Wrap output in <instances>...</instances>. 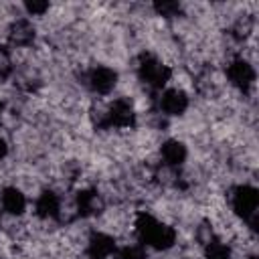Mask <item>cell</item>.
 I'll return each instance as SVG.
<instances>
[{
    "mask_svg": "<svg viewBox=\"0 0 259 259\" xmlns=\"http://www.w3.org/2000/svg\"><path fill=\"white\" fill-rule=\"evenodd\" d=\"M231 204L237 217H241L251 229H257V212H259V190L249 184H241L231 194Z\"/></svg>",
    "mask_w": 259,
    "mask_h": 259,
    "instance_id": "obj_2",
    "label": "cell"
},
{
    "mask_svg": "<svg viewBox=\"0 0 259 259\" xmlns=\"http://www.w3.org/2000/svg\"><path fill=\"white\" fill-rule=\"evenodd\" d=\"M6 36H8V42L12 47L26 49V47H32V42L36 40V28L28 18H16L10 22Z\"/></svg>",
    "mask_w": 259,
    "mask_h": 259,
    "instance_id": "obj_7",
    "label": "cell"
},
{
    "mask_svg": "<svg viewBox=\"0 0 259 259\" xmlns=\"http://www.w3.org/2000/svg\"><path fill=\"white\" fill-rule=\"evenodd\" d=\"M170 75H172L170 67L164 65L158 57H154L150 53H146V55L140 57V61H138V77L150 89L160 91L170 81Z\"/></svg>",
    "mask_w": 259,
    "mask_h": 259,
    "instance_id": "obj_3",
    "label": "cell"
},
{
    "mask_svg": "<svg viewBox=\"0 0 259 259\" xmlns=\"http://www.w3.org/2000/svg\"><path fill=\"white\" fill-rule=\"evenodd\" d=\"M136 123V109H134V103L125 97H119V99H113L105 113L101 115V119L97 121L99 127H132Z\"/></svg>",
    "mask_w": 259,
    "mask_h": 259,
    "instance_id": "obj_4",
    "label": "cell"
},
{
    "mask_svg": "<svg viewBox=\"0 0 259 259\" xmlns=\"http://www.w3.org/2000/svg\"><path fill=\"white\" fill-rule=\"evenodd\" d=\"M154 10H156V14L164 16V18H174L182 12V6L172 0H158V2H154Z\"/></svg>",
    "mask_w": 259,
    "mask_h": 259,
    "instance_id": "obj_16",
    "label": "cell"
},
{
    "mask_svg": "<svg viewBox=\"0 0 259 259\" xmlns=\"http://www.w3.org/2000/svg\"><path fill=\"white\" fill-rule=\"evenodd\" d=\"M75 208L79 217H93L103 210V198L95 188H83L75 194Z\"/></svg>",
    "mask_w": 259,
    "mask_h": 259,
    "instance_id": "obj_10",
    "label": "cell"
},
{
    "mask_svg": "<svg viewBox=\"0 0 259 259\" xmlns=\"http://www.w3.org/2000/svg\"><path fill=\"white\" fill-rule=\"evenodd\" d=\"M14 73V63L10 49L6 45H0V79H8Z\"/></svg>",
    "mask_w": 259,
    "mask_h": 259,
    "instance_id": "obj_17",
    "label": "cell"
},
{
    "mask_svg": "<svg viewBox=\"0 0 259 259\" xmlns=\"http://www.w3.org/2000/svg\"><path fill=\"white\" fill-rule=\"evenodd\" d=\"M2 115H4V101L0 99V123H2Z\"/></svg>",
    "mask_w": 259,
    "mask_h": 259,
    "instance_id": "obj_21",
    "label": "cell"
},
{
    "mask_svg": "<svg viewBox=\"0 0 259 259\" xmlns=\"http://www.w3.org/2000/svg\"><path fill=\"white\" fill-rule=\"evenodd\" d=\"M113 257L115 259H146L148 253L142 243H134V245H123V247L115 249Z\"/></svg>",
    "mask_w": 259,
    "mask_h": 259,
    "instance_id": "obj_15",
    "label": "cell"
},
{
    "mask_svg": "<svg viewBox=\"0 0 259 259\" xmlns=\"http://www.w3.org/2000/svg\"><path fill=\"white\" fill-rule=\"evenodd\" d=\"M85 83L87 87L97 93V95H107L113 91V87L117 85V73L111 69V67H105V65H97L93 67L87 77H85Z\"/></svg>",
    "mask_w": 259,
    "mask_h": 259,
    "instance_id": "obj_6",
    "label": "cell"
},
{
    "mask_svg": "<svg viewBox=\"0 0 259 259\" xmlns=\"http://www.w3.org/2000/svg\"><path fill=\"white\" fill-rule=\"evenodd\" d=\"M227 77L233 87H237L241 93H249L255 85V69L245 59H235L227 67Z\"/></svg>",
    "mask_w": 259,
    "mask_h": 259,
    "instance_id": "obj_5",
    "label": "cell"
},
{
    "mask_svg": "<svg viewBox=\"0 0 259 259\" xmlns=\"http://www.w3.org/2000/svg\"><path fill=\"white\" fill-rule=\"evenodd\" d=\"M0 204H2V210L6 214H12V217H20L24 210H26V196L14 188V186H6L2 192H0Z\"/></svg>",
    "mask_w": 259,
    "mask_h": 259,
    "instance_id": "obj_12",
    "label": "cell"
},
{
    "mask_svg": "<svg viewBox=\"0 0 259 259\" xmlns=\"http://www.w3.org/2000/svg\"><path fill=\"white\" fill-rule=\"evenodd\" d=\"M36 217L40 219H59L61 217V198L53 190H42L34 202Z\"/></svg>",
    "mask_w": 259,
    "mask_h": 259,
    "instance_id": "obj_11",
    "label": "cell"
},
{
    "mask_svg": "<svg viewBox=\"0 0 259 259\" xmlns=\"http://www.w3.org/2000/svg\"><path fill=\"white\" fill-rule=\"evenodd\" d=\"M186 154H188L186 146L182 142H178V140H166L162 144V148H160V156H162L164 164L170 166V168L182 166L184 160H186Z\"/></svg>",
    "mask_w": 259,
    "mask_h": 259,
    "instance_id": "obj_13",
    "label": "cell"
},
{
    "mask_svg": "<svg viewBox=\"0 0 259 259\" xmlns=\"http://www.w3.org/2000/svg\"><path fill=\"white\" fill-rule=\"evenodd\" d=\"M136 235L144 247H152L156 251H166L176 243V231L148 212H140L136 217Z\"/></svg>",
    "mask_w": 259,
    "mask_h": 259,
    "instance_id": "obj_1",
    "label": "cell"
},
{
    "mask_svg": "<svg viewBox=\"0 0 259 259\" xmlns=\"http://www.w3.org/2000/svg\"><path fill=\"white\" fill-rule=\"evenodd\" d=\"M204 259H231V247L217 237L204 243Z\"/></svg>",
    "mask_w": 259,
    "mask_h": 259,
    "instance_id": "obj_14",
    "label": "cell"
},
{
    "mask_svg": "<svg viewBox=\"0 0 259 259\" xmlns=\"http://www.w3.org/2000/svg\"><path fill=\"white\" fill-rule=\"evenodd\" d=\"M158 109L164 115H182L188 109V95L182 89H166L158 97Z\"/></svg>",
    "mask_w": 259,
    "mask_h": 259,
    "instance_id": "obj_9",
    "label": "cell"
},
{
    "mask_svg": "<svg viewBox=\"0 0 259 259\" xmlns=\"http://www.w3.org/2000/svg\"><path fill=\"white\" fill-rule=\"evenodd\" d=\"M24 10L30 16H42L49 10V2H38V0H28L24 2Z\"/></svg>",
    "mask_w": 259,
    "mask_h": 259,
    "instance_id": "obj_19",
    "label": "cell"
},
{
    "mask_svg": "<svg viewBox=\"0 0 259 259\" xmlns=\"http://www.w3.org/2000/svg\"><path fill=\"white\" fill-rule=\"evenodd\" d=\"M117 245H115V239L107 233H91L89 239H87V257L89 259H109L113 253H115Z\"/></svg>",
    "mask_w": 259,
    "mask_h": 259,
    "instance_id": "obj_8",
    "label": "cell"
},
{
    "mask_svg": "<svg viewBox=\"0 0 259 259\" xmlns=\"http://www.w3.org/2000/svg\"><path fill=\"white\" fill-rule=\"evenodd\" d=\"M251 30H253V18L243 16V18H239V20L235 22V26L231 28V34H233L237 40H245V38L251 34Z\"/></svg>",
    "mask_w": 259,
    "mask_h": 259,
    "instance_id": "obj_18",
    "label": "cell"
},
{
    "mask_svg": "<svg viewBox=\"0 0 259 259\" xmlns=\"http://www.w3.org/2000/svg\"><path fill=\"white\" fill-rule=\"evenodd\" d=\"M6 154H8V144H6L4 138H0V160L6 158Z\"/></svg>",
    "mask_w": 259,
    "mask_h": 259,
    "instance_id": "obj_20",
    "label": "cell"
}]
</instances>
